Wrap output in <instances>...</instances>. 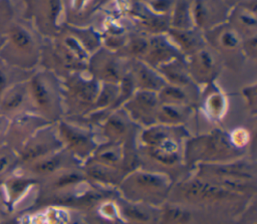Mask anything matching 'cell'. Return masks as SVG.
Segmentation results:
<instances>
[{
	"label": "cell",
	"mask_w": 257,
	"mask_h": 224,
	"mask_svg": "<svg viewBox=\"0 0 257 224\" xmlns=\"http://www.w3.org/2000/svg\"><path fill=\"white\" fill-rule=\"evenodd\" d=\"M0 1H1V0H0Z\"/></svg>",
	"instance_id": "29"
},
{
	"label": "cell",
	"mask_w": 257,
	"mask_h": 224,
	"mask_svg": "<svg viewBox=\"0 0 257 224\" xmlns=\"http://www.w3.org/2000/svg\"><path fill=\"white\" fill-rule=\"evenodd\" d=\"M8 125H9V119L0 115V147L5 145Z\"/></svg>",
	"instance_id": "26"
},
{
	"label": "cell",
	"mask_w": 257,
	"mask_h": 224,
	"mask_svg": "<svg viewBox=\"0 0 257 224\" xmlns=\"http://www.w3.org/2000/svg\"><path fill=\"white\" fill-rule=\"evenodd\" d=\"M82 163L75 159L65 149L49 154L43 158L17 168V173L26 175L38 182L61 170L81 167Z\"/></svg>",
	"instance_id": "11"
},
{
	"label": "cell",
	"mask_w": 257,
	"mask_h": 224,
	"mask_svg": "<svg viewBox=\"0 0 257 224\" xmlns=\"http://www.w3.org/2000/svg\"><path fill=\"white\" fill-rule=\"evenodd\" d=\"M63 148L55 124H48L39 129L16 153L18 167L29 164Z\"/></svg>",
	"instance_id": "10"
},
{
	"label": "cell",
	"mask_w": 257,
	"mask_h": 224,
	"mask_svg": "<svg viewBox=\"0 0 257 224\" xmlns=\"http://www.w3.org/2000/svg\"><path fill=\"white\" fill-rule=\"evenodd\" d=\"M132 120L123 109H115L102 124V135L105 142L125 144L130 141Z\"/></svg>",
	"instance_id": "16"
},
{
	"label": "cell",
	"mask_w": 257,
	"mask_h": 224,
	"mask_svg": "<svg viewBox=\"0 0 257 224\" xmlns=\"http://www.w3.org/2000/svg\"><path fill=\"white\" fill-rule=\"evenodd\" d=\"M190 113L191 108L187 104L161 103L157 111L156 122L166 126H181L188 120Z\"/></svg>",
	"instance_id": "17"
},
{
	"label": "cell",
	"mask_w": 257,
	"mask_h": 224,
	"mask_svg": "<svg viewBox=\"0 0 257 224\" xmlns=\"http://www.w3.org/2000/svg\"><path fill=\"white\" fill-rule=\"evenodd\" d=\"M219 42L224 48H235L239 43L237 33L231 29H226L221 35Z\"/></svg>",
	"instance_id": "25"
},
{
	"label": "cell",
	"mask_w": 257,
	"mask_h": 224,
	"mask_svg": "<svg viewBox=\"0 0 257 224\" xmlns=\"http://www.w3.org/2000/svg\"><path fill=\"white\" fill-rule=\"evenodd\" d=\"M0 59L16 68L33 71L41 59V48L34 30L25 22L12 19L2 31Z\"/></svg>",
	"instance_id": "5"
},
{
	"label": "cell",
	"mask_w": 257,
	"mask_h": 224,
	"mask_svg": "<svg viewBox=\"0 0 257 224\" xmlns=\"http://www.w3.org/2000/svg\"><path fill=\"white\" fill-rule=\"evenodd\" d=\"M2 43V32H0V45Z\"/></svg>",
	"instance_id": "28"
},
{
	"label": "cell",
	"mask_w": 257,
	"mask_h": 224,
	"mask_svg": "<svg viewBox=\"0 0 257 224\" xmlns=\"http://www.w3.org/2000/svg\"><path fill=\"white\" fill-rule=\"evenodd\" d=\"M52 124L36 115L25 113L9 120L5 145L14 152L18 150L42 127Z\"/></svg>",
	"instance_id": "14"
},
{
	"label": "cell",
	"mask_w": 257,
	"mask_h": 224,
	"mask_svg": "<svg viewBox=\"0 0 257 224\" xmlns=\"http://www.w3.org/2000/svg\"><path fill=\"white\" fill-rule=\"evenodd\" d=\"M173 184L164 174L137 168L122 178L116 191L127 201L161 208L168 201Z\"/></svg>",
	"instance_id": "7"
},
{
	"label": "cell",
	"mask_w": 257,
	"mask_h": 224,
	"mask_svg": "<svg viewBox=\"0 0 257 224\" xmlns=\"http://www.w3.org/2000/svg\"><path fill=\"white\" fill-rule=\"evenodd\" d=\"M213 67L214 61L209 52L205 50L200 51L192 63V79L194 78L198 82L209 80L213 71Z\"/></svg>",
	"instance_id": "20"
},
{
	"label": "cell",
	"mask_w": 257,
	"mask_h": 224,
	"mask_svg": "<svg viewBox=\"0 0 257 224\" xmlns=\"http://www.w3.org/2000/svg\"><path fill=\"white\" fill-rule=\"evenodd\" d=\"M99 83L95 78H84L80 76L71 77L65 84L63 89L62 101L65 100L66 105L74 113H81L93 107L96 100Z\"/></svg>",
	"instance_id": "12"
},
{
	"label": "cell",
	"mask_w": 257,
	"mask_h": 224,
	"mask_svg": "<svg viewBox=\"0 0 257 224\" xmlns=\"http://www.w3.org/2000/svg\"><path fill=\"white\" fill-rule=\"evenodd\" d=\"M25 113H34L27 80L14 84L0 96V115L11 120Z\"/></svg>",
	"instance_id": "15"
},
{
	"label": "cell",
	"mask_w": 257,
	"mask_h": 224,
	"mask_svg": "<svg viewBox=\"0 0 257 224\" xmlns=\"http://www.w3.org/2000/svg\"><path fill=\"white\" fill-rule=\"evenodd\" d=\"M33 71L16 68L0 59V96L14 84L27 80Z\"/></svg>",
	"instance_id": "19"
},
{
	"label": "cell",
	"mask_w": 257,
	"mask_h": 224,
	"mask_svg": "<svg viewBox=\"0 0 257 224\" xmlns=\"http://www.w3.org/2000/svg\"><path fill=\"white\" fill-rule=\"evenodd\" d=\"M186 86H178L166 83L157 93L161 103L187 104L190 97L186 91Z\"/></svg>",
	"instance_id": "22"
},
{
	"label": "cell",
	"mask_w": 257,
	"mask_h": 224,
	"mask_svg": "<svg viewBox=\"0 0 257 224\" xmlns=\"http://www.w3.org/2000/svg\"><path fill=\"white\" fill-rule=\"evenodd\" d=\"M115 191L88 180L81 167L64 169L38 182L33 198L23 212L50 207L84 211Z\"/></svg>",
	"instance_id": "1"
},
{
	"label": "cell",
	"mask_w": 257,
	"mask_h": 224,
	"mask_svg": "<svg viewBox=\"0 0 257 224\" xmlns=\"http://www.w3.org/2000/svg\"><path fill=\"white\" fill-rule=\"evenodd\" d=\"M192 174L229 191L248 197L256 196V165L244 158L225 163L198 164Z\"/></svg>",
	"instance_id": "4"
},
{
	"label": "cell",
	"mask_w": 257,
	"mask_h": 224,
	"mask_svg": "<svg viewBox=\"0 0 257 224\" xmlns=\"http://www.w3.org/2000/svg\"><path fill=\"white\" fill-rule=\"evenodd\" d=\"M160 104L161 102L157 92L138 89L124 102L123 110L131 120L147 128L157 124L156 116Z\"/></svg>",
	"instance_id": "13"
},
{
	"label": "cell",
	"mask_w": 257,
	"mask_h": 224,
	"mask_svg": "<svg viewBox=\"0 0 257 224\" xmlns=\"http://www.w3.org/2000/svg\"><path fill=\"white\" fill-rule=\"evenodd\" d=\"M244 148L220 130L192 138L184 146V162L191 174L198 164L225 163L244 158Z\"/></svg>",
	"instance_id": "6"
},
{
	"label": "cell",
	"mask_w": 257,
	"mask_h": 224,
	"mask_svg": "<svg viewBox=\"0 0 257 224\" xmlns=\"http://www.w3.org/2000/svg\"><path fill=\"white\" fill-rule=\"evenodd\" d=\"M8 212L5 206V202H4V197H3V193H2V189L0 187V215H2L3 213Z\"/></svg>",
	"instance_id": "27"
},
{
	"label": "cell",
	"mask_w": 257,
	"mask_h": 224,
	"mask_svg": "<svg viewBox=\"0 0 257 224\" xmlns=\"http://www.w3.org/2000/svg\"><path fill=\"white\" fill-rule=\"evenodd\" d=\"M55 126L63 149L81 163L87 160L99 145L86 128L64 120H59Z\"/></svg>",
	"instance_id": "9"
},
{
	"label": "cell",
	"mask_w": 257,
	"mask_h": 224,
	"mask_svg": "<svg viewBox=\"0 0 257 224\" xmlns=\"http://www.w3.org/2000/svg\"><path fill=\"white\" fill-rule=\"evenodd\" d=\"M254 197L229 191L191 174L173 184L168 201L191 208L234 209L246 207Z\"/></svg>",
	"instance_id": "3"
},
{
	"label": "cell",
	"mask_w": 257,
	"mask_h": 224,
	"mask_svg": "<svg viewBox=\"0 0 257 224\" xmlns=\"http://www.w3.org/2000/svg\"><path fill=\"white\" fill-rule=\"evenodd\" d=\"M181 126L152 125L141 134V149H137L139 168L168 176L174 183L191 175L184 162Z\"/></svg>",
	"instance_id": "2"
},
{
	"label": "cell",
	"mask_w": 257,
	"mask_h": 224,
	"mask_svg": "<svg viewBox=\"0 0 257 224\" xmlns=\"http://www.w3.org/2000/svg\"><path fill=\"white\" fill-rule=\"evenodd\" d=\"M33 111L55 124L63 111L61 87L57 77L48 69L34 70L27 79Z\"/></svg>",
	"instance_id": "8"
},
{
	"label": "cell",
	"mask_w": 257,
	"mask_h": 224,
	"mask_svg": "<svg viewBox=\"0 0 257 224\" xmlns=\"http://www.w3.org/2000/svg\"><path fill=\"white\" fill-rule=\"evenodd\" d=\"M206 107L211 116H220L225 108V99L223 98V95L217 92L211 94L206 101Z\"/></svg>",
	"instance_id": "24"
},
{
	"label": "cell",
	"mask_w": 257,
	"mask_h": 224,
	"mask_svg": "<svg viewBox=\"0 0 257 224\" xmlns=\"http://www.w3.org/2000/svg\"><path fill=\"white\" fill-rule=\"evenodd\" d=\"M18 168V157L16 152L6 145L0 147V187L11 177Z\"/></svg>",
	"instance_id": "21"
},
{
	"label": "cell",
	"mask_w": 257,
	"mask_h": 224,
	"mask_svg": "<svg viewBox=\"0 0 257 224\" xmlns=\"http://www.w3.org/2000/svg\"><path fill=\"white\" fill-rule=\"evenodd\" d=\"M133 79L138 89L151 90L155 92H158L167 83L161 75L145 65H142L137 69Z\"/></svg>",
	"instance_id": "18"
},
{
	"label": "cell",
	"mask_w": 257,
	"mask_h": 224,
	"mask_svg": "<svg viewBox=\"0 0 257 224\" xmlns=\"http://www.w3.org/2000/svg\"><path fill=\"white\" fill-rule=\"evenodd\" d=\"M160 71L164 75V79H168L169 84L178 86H187L191 82L189 72L180 65H173V63L163 64L160 66Z\"/></svg>",
	"instance_id": "23"
}]
</instances>
